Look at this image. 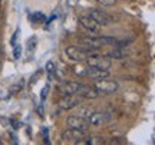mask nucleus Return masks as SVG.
Returning a JSON list of instances; mask_svg holds the SVG:
<instances>
[{
    "mask_svg": "<svg viewBox=\"0 0 155 145\" xmlns=\"http://www.w3.org/2000/svg\"><path fill=\"white\" fill-rule=\"evenodd\" d=\"M116 40L114 38H106V36H88L81 39V45L89 50H99L105 46L115 45Z\"/></svg>",
    "mask_w": 155,
    "mask_h": 145,
    "instance_id": "nucleus-1",
    "label": "nucleus"
},
{
    "mask_svg": "<svg viewBox=\"0 0 155 145\" xmlns=\"http://www.w3.org/2000/svg\"><path fill=\"white\" fill-rule=\"evenodd\" d=\"M85 61L88 63V66L99 68V69H105V71L111 68V59L108 56H102L99 53H96V50H92Z\"/></svg>",
    "mask_w": 155,
    "mask_h": 145,
    "instance_id": "nucleus-2",
    "label": "nucleus"
},
{
    "mask_svg": "<svg viewBox=\"0 0 155 145\" xmlns=\"http://www.w3.org/2000/svg\"><path fill=\"white\" fill-rule=\"evenodd\" d=\"M91 52H92V50L86 49V48H83V46H69L66 49V55L69 56L71 59H73V61L82 62L88 58Z\"/></svg>",
    "mask_w": 155,
    "mask_h": 145,
    "instance_id": "nucleus-3",
    "label": "nucleus"
},
{
    "mask_svg": "<svg viewBox=\"0 0 155 145\" xmlns=\"http://www.w3.org/2000/svg\"><path fill=\"white\" fill-rule=\"evenodd\" d=\"M82 104V98L76 94H73V95H63L59 99V106H61L62 109H73V108H76Z\"/></svg>",
    "mask_w": 155,
    "mask_h": 145,
    "instance_id": "nucleus-4",
    "label": "nucleus"
},
{
    "mask_svg": "<svg viewBox=\"0 0 155 145\" xmlns=\"http://www.w3.org/2000/svg\"><path fill=\"white\" fill-rule=\"evenodd\" d=\"M85 134H86L85 131L71 128L62 134V141H63V142H75V144H79V142L85 138Z\"/></svg>",
    "mask_w": 155,
    "mask_h": 145,
    "instance_id": "nucleus-5",
    "label": "nucleus"
},
{
    "mask_svg": "<svg viewBox=\"0 0 155 145\" xmlns=\"http://www.w3.org/2000/svg\"><path fill=\"white\" fill-rule=\"evenodd\" d=\"M94 86L99 92H104V94H114L118 89V84H116L115 81H105V78L98 79V82Z\"/></svg>",
    "mask_w": 155,
    "mask_h": 145,
    "instance_id": "nucleus-6",
    "label": "nucleus"
},
{
    "mask_svg": "<svg viewBox=\"0 0 155 145\" xmlns=\"http://www.w3.org/2000/svg\"><path fill=\"white\" fill-rule=\"evenodd\" d=\"M76 95H79L81 98H85V99H95V98H98L99 96V91L96 89L95 86H88V85H82L79 86V89H78Z\"/></svg>",
    "mask_w": 155,
    "mask_h": 145,
    "instance_id": "nucleus-7",
    "label": "nucleus"
},
{
    "mask_svg": "<svg viewBox=\"0 0 155 145\" xmlns=\"http://www.w3.org/2000/svg\"><path fill=\"white\" fill-rule=\"evenodd\" d=\"M89 16L92 17L94 20H96V22L99 23L101 26H109V25L112 23V19H111V17L108 16L105 12L99 10V9H92Z\"/></svg>",
    "mask_w": 155,
    "mask_h": 145,
    "instance_id": "nucleus-8",
    "label": "nucleus"
},
{
    "mask_svg": "<svg viewBox=\"0 0 155 145\" xmlns=\"http://www.w3.org/2000/svg\"><path fill=\"white\" fill-rule=\"evenodd\" d=\"M79 22L82 25V28H85L86 30L92 32V33H99L101 32V25L96 20H94L91 16H83L79 19Z\"/></svg>",
    "mask_w": 155,
    "mask_h": 145,
    "instance_id": "nucleus-9",
    "label": "nucleus"
},
{
    "mask_svg": "<svg viewBox=\"0 0 155 145\" xmlns=\"http://www.w3.org/2000/svg\"><path fill=\"white\" fill-rule=\"evenodd\" d=\"M111 117L106 114V112H92L91 117L88 118V124L91 125H104V124L109 122Z\"/></svg>",
    "mask_w": 155,
    "mask_h": 145,
    "instance_id": "nucleus-10",
    "label": "nucleus"
},
{
    "mask_svg": "<svg viewBox=\"0 0 155 145\" xmlns=\"http://www.w3.org/2000/svg\"><path fill=\"white\" fill-rule=\"evenodd\" d=\"M68 125L71 128L75 129H81V131H88V119H83L81 117H76V115H72V117L68 118Z\"/></svg>",
    "mask_w": 155,
    "mask_h": 145,
    "instance_id": "nucleus-11",
    "label": "nucleus"
},
{
    "mask_svg": "<svg viewBox=\"0 0 155 145\" xmlns=\"http://www.w3.org/2000/svg\"><path fill=\"white\" fill-rule=\"evenodd\" d=\"M86 76H91L92 79H104L109 76V72L105 69H99V68H94V66H88L86 69Z\"/></svg>",
    "mask_w": 155,
    "mask_h": 145,
    "instance_id": "nucleus-12",
    "label": "nucleus"
},
{
    "mask_svg": "<svg viewBox=\"0 0 155 145\" xmlns=\"http://www.w3.org/2000/svg\"><path fill=\"white\" fill-rule=\"evenodd\" d=\"M79 86H81V84H78V82H66V84L61 85L59 91H61L63 95H73V94L78 92Z\"/></svg>",
    "mask_w": 155,
    "mask_h": 145,
    "instance_id": "nucleus-13",
    "label": "nucleus"
},
{
    "mask_svg": "<svg viewBox=\"0 0 155 145\" xmlns=\"http://www.w3.org/2000/svg\"><path fill=\"white\" fill-rule=\"evenodd\" d=\"M92 112H94V108L91 105H79L76 117H81V118H83V119H88Z\"/></svg>",
    "mask_w": 155,
    "mask_h": 145,
    "instance_id": "nucleus-14",
    "label": "nucleus"
},
{
    "mask_svg": "<svg viewBox=\"0 0 155 145\" xmlns=\"http://www.w3.org/2000/svg\"><path fill=\"white\" fill-rule=\"evenodd\" d=\"M105 141H104V138H99V137H91V138H83L79 144H104Z\"/></svg>",
    "mask_w": 155,
    "mask_h": 145,
    "instance_id": "nucleus-15",
    "label": "nucleus"
},
{
    "mask_svg": "<svg viewBox=\"0 0 155 145\" xmlns=\"http://www.w3.org/2000/svg\"><path fill=\"white\" fill-rule=\"evenodd\" d=\"M30 19H32V22H33V23H43L46 17H45L43 13L36 12V13H33V15H32V17H30Z\"/></svg>",
    "mask_w": 155,
    "mask_h": 145,
    "instance_id": "nucleus-16",
    "label": "nucleus"
},
{
    "mask_svg": "<svg viewBox=\"0 0 155 145\" xmlns=\"http://www.w3.org/2000/svg\"><path fill=\"white\" fill-rule=\"evenodd\" d=\"M106 56H108L109 59H122V58H124V53H122L121 50L114 49V50H111V52H109Z\"/></svg>",
    "mask_w": 155,
    "mask_h": 145,
    "instance_id": "nucleus-17",
    "label": "nucleus"
},
{
    "mask_svg": "<svg viewBox=\"0 0 155 145\" xmlns=\"http://www.w3.org/2000/svg\"><path fill=\"white\" fill-rule=\"evenodd\" d=\"M86 69L88 66H82V65H76V66L73 68V72L79 75V76H86Z\"/></svg>",
    "mask_w": 155,
    "mask_h": 145,
    "instance_id": "nucleus-18",
    "label": "nucleus"
},
{
    "mask_svg": "<svg viewBox=\"0 0 155 145\" xmlns=\"http://www.w3.org/2000/svg\"><path fill=\"white\" fill-rule=\"evenodd\" d=\"M46 73H48L49 79L53 78V73H55V65H53V62H48V65H46Z\"/></svg>",
    "mask_w": 155,
    "mask_h": 145,
    "instance_id": "nucleus-19",
    "label": "nucleus"
},
{
    "mask_svg": "<svg viewBox=\"0 0 155 145\" xmlns=\"http://www.w3.org/2000/svg\"><path fill=\"white\" fill-rule=\"evenodd\" d=\"M13 55H15V59H19L20 55H22V46L15 45V52H13Z\"/></svg>",
    "mask_w": 155,
    "mask_h": 145,
    "instance_id": "nucleus-20",
    "label": "nucleus"
},
{
    "mask_svg": "<svg viewBox=\"0 0 155 145\" xmlns=\"http://www.w3.org/2000/svg\"><path fill=\"white\" fill-rule=\"evenodd\" d=\"M96 2L102 6H114L116 3V0H96Z\"/></svg>",
    "mask_w": 155,
    "mask_h": 145,
    "instance_id": "nucleus-21",
    "label": "nucleus"
},
{
    "mask_svg": "<svg viewBox=\"0 0 155 145\" xmlns=\"http://www.w3.org/2000/svg\"><path fill=\"white\" fill-rule=\"evenodd\" d=\"M48 91H49V86H45L43 89H42V95H40V99L45 101V98L48 96Z\"/></svg>",
    "mask_w": 155,
    "mask_h": 145,
    "instance_id": "nucleus-22",
    "label": "nucleus"
},
{
    "mask_svg": "<svg viewBox=\"0 0 155 145\" xmlns=\"http://www.w3.org/2000/svg\"><path fill=\"white\" fill-rule=\"evenodd\" d=\"M17 33H19V30H16V33L13 35V39H12V45H15V42H16V38H17Z\"/></svg>",
    "mask_w": 155,
    "mask_h": 145,
    "instance_id": "nucleus-23",
    "label": "nucleus"
},
{
    "mask_svg": "<svg viewBox=\"0 0 155 145\" xmlns=\"http://www.w3.org/2000/svg\"><path fill=\"white\" fill-rule=\"evenodd\" d=\"M2 3H3V2H2V0H0V6H2Z\"/></svg>",
    "mask_w": 155,
    "mask_h": 145,
    "instance_id": "nucleus-24",
    "label": "nucleus"
}]
</instances>
